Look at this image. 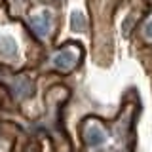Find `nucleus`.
<instances>
[{
    "instance_id": "nucleus-1",
    "label": "nucleus",
    "mask_w": 152,
    "mask_h": 152,
    "mask_svg": "<svg viewBox=\"0 0 152 152\" xmlns=\"http://www.w3.org/2000/svg\"><path fill=\"white\" fill-rule=\"evenodd\" d=\"M78 55H80L78 48L72 50V46H66L65 50H61L59 53L55 55V65L59 66L61 70H69V69H72V66L78 63Z\"/></svg>"
},
{
    "instance_id": "nucleus-2",
    "label": "nucleus",
    "mask_w": 152,
    "mask_h": 152,
    "mask_svg": "<svg viewBox=\"0 0 152 152\" xmlns=\"http://www.w3.org/2000/svg\"><path fill=\"white\" fill-rule=\"evenodd\" d=\"M145 34H146V38H152V23H148V25H146Z\"/></svg>"
}]
</instances>
